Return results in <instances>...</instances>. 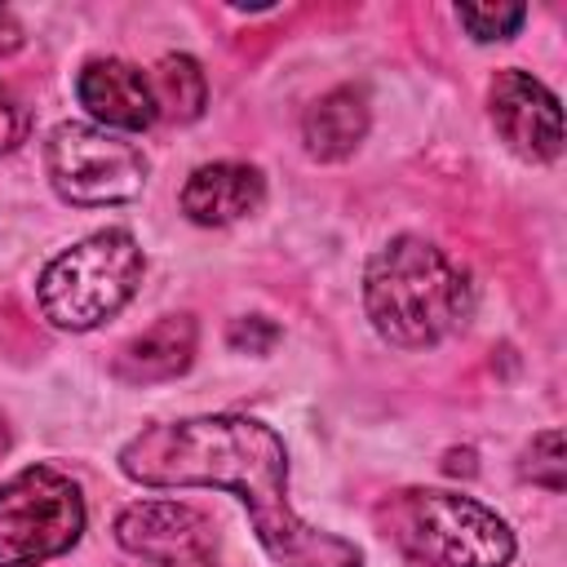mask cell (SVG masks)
I'll return each mask as SVG.
<instances>
[{
	"label": "cell",
	"mask_w": 567,
	"mask_h": 567,
	"mask_svg": "<svg viewBox=\"0 0 567 567\" xmlns=\"http://www.w3.org/2000/svg\"><path fill=\"white\" fill-rule=\"evenodd\" d=\"M368 133V97L350 84L323 93L301 115V142L315 159H346Z\"/></svg>",
	"instance_id": "cell-12"
},
{
	"label": "cell",
	"mask_w": 567,
	"mask_h": 567,
	"mask_svg": "<svg viewBox=\"0 0 567 567\" xmlns=\"http://www.w3.org/2000/svg\"><path fill=\"white\" fill-rule=\"evenodd\" d=\"M18 44H22V27H18V18L9 9H0V58L13 53Z\"/></svg>",
	"instance_id": "cell-18"
},
{
	"label": "cell",
	"mask_w": 567,
	"mask_h": 567,
	"mask_svg": "<svg viewBox=\"0 0 567 567\" xmlns=\"http://www.w3.org/2000/svg\"><path fill=\"white\" fill-rule=\"evenodd\" d=\"M190 359H195V319L190 315H164L159 323H151L142 337H133L120 350L115 372L124 381H133V385L137 381L151 385V381L182 377L190 368Z\"/></svg>",
	"instance_id": "cell-11"
},
{
	"label": "cell",
	"mask_w": 567,
	"mask_h": 567,
	"mask_svg": "<svg viewBox=\"0 0 567 567\" xmlns=\"http://www.w3.org/2000/svg\"><path fill=\"white\" fill-rule=\"evenodd\" d=\"M75 93H80V106L93 120H102L106 128L142 133V128H151L159 120L155 93H151V75H142L124 58H93V62H84L80 75H75Z\"/></svg>",
	"instance_id": "cell-9"
},
{
	"label": "cell",
	"mask_w": 567,
	"mask_h": 567,
	"mask_svg": "<svg viewBox=\"0 0 567 567\" xmlns=\"http://www.w3.org/2000/svg\"><path fill=\"white\" fill-rule=\"evenodd\" d=\"M377 527L421 567H505L514 558L509 523L461 492H390L377 505Z\"/></svg>",
	"instance_id": "cell-3"
},
{
	"label": "cell",
	"mask_w": 567,
	"mask_h": 567,
	"mask_svg": "<svg viewBox=\"0 0 567 567\" xmlns=\"http://www.w3.org/2000/svg\"><path fill=\"white\" fill-rule=\"evenodd\" d=\"M115 540L151 567H208L217 549V527L195 505L137 501L115 514Z\"/></svg>",
	"instance_id": "cell-7"
},
{
	"label": "cell",
	"mask_w": 567,
	"mask_h": 567,
	"mask_svg": "<svg viewBox=\"0 0 567 567\" xmlns=\"http://www.w3.org/2000/svg\"><path fill=\"white\" fill-rule=\"evenodd\" d=\"M151 93H155V111H159L164 120L186 124V120H199V115H204L208 80H204V71H199L195 58L168 53V58L155 66V75H151Z\"/></svg>",
	"instance_id": "cell-13"
},
{
	"label": "cell",
	"mask_w": 567,
	"mask_h": 567,
	"mask_svg": "<svg viewBox=\"0 0 567 567\" xmlns=\"http://www.w3.org/2000/svg\"><path fill=\"white\" fill-rule=\"evenodd\" d=\"M523 474L532 483H540L545 492H563V430H540L532 439Z\"/></svg>",
	"instance_id": "cell-15"
},
{
	"label": "cell",
	"mask_w": 567,
	"mask_h": 567,
	"mask_svg": "<svg viewBox=\"0 0 567 567\" xmlns=\"http://www.w3.org/2000/svg\"><path fill=\"white\" fill-rule=\"evenodd\" d=\"M456 18L474 40L487 44V40H509L523 27L527 9L523 4H456Z\"/></svg>",
	"instance_id": "cell-14"
},
{
	"label": "cell",
	"mask_w": 567,
	"mask_h": 567,
	"mask_svg": "<svg viewBox=\"0 0 567 567\" xmlns=\"http://www.w3.org/2000/svg\"><path fill=\"white\" fill-rule=\"evenodd\" d=\"M487 111H492V124L496 133L505 137V146L532 164H545V159H558L563 151V111H558V97L527 71L509 66V71H496L492 84H487Z\"/></svg>",
	"instance_id": "cell-8"
},
{
	"label": "cell",
	"mask_w": 567,
	"mask_h": 567,
	"mask_svg": "<svg viewBox=\"0 0 567 567\" xmlns=\"http://www.w3.org/2000/svg\"><path fill=\"white\" fill-rule=\"evenodd\" d=\"M146 257L137 248V239L128 230H97L80 244H71L66 252H58L40 284V310L49 323L66 328V332H89L97 323H106L111 315H120L137 284H142Z\"/></svg>",
	"instance_id": "cell-4"
},
{
	"label": "cell",
	"mask_w": 567,
	"mask_h": 567,
	"mask_svg": "<svg viewBox=\"0 0 567 567\" xmlns=\"http://www.w3.org/2000/svg\"><path fill=\"white\" fill-rule=\"evenodd\" d=\"M226 341H230L235 350H248V354H266V350L279 341V328H275L270 319L252 315V319H235V323H230V332H226Z\"/></svg>",
	"instance_id": "cell-17"
},
{
	"label": "cell",
	"mask_w": 567,
	"mask_h": 567,
	"mask_svg": "<svg viewBox=\"0 0 567 567\" xmlns=\"http://www.w3.org/2000/svg\"><path fill=\"white\" fill-rule=\"evenodd\" d=\"M84 532V496L53 465H27L0 483V567H40Z\"/></svg>",
	"instance_id": "cell-5"
},
{
	"label": "cell",
	"mask_w": 567,
	"mask_h": 567,
	"mask_svg": "<svg viewBox=\"0 0 567 567\" xmlns=\"http://www.w3.org/2000/svg\"><path fill=\"white\" fill-rule=\"evenodd\" d=\"M261 199H266L261 173L239 159L199 164L182 186V213L195 226H230V221L257 213Z\"/></svg>",
	"instance_id": "cell-10"
},
{
	"label": "cell",
	"mask_w": 567,
	"mask_h": 567,
	"mask_svg": "<svg viewBox=\"0 0 567 567\" xmlns=\"http://www.w3.org/2000/svg\"><path fill=\"white\" fill-rule=\"evenodd\" d=\"M27 133H31V111H27V102H22L9 84H0V155L18 151V146L27 142Z\"/></svg>",
	"instance_id": "cell-16"
},
{
	"label": "cell",
	"mask_w": 567,
	"mask_h": 567,
	"mask_svg": "<svg viewBox=\"0 0 567 567\" xmlns=\"http://www.w3.org/2000/svg\"><path fill=\"white\" fill-rule=\"evenodd\" d=\"M363 310L381 341L425 350L470 319L474 284L439 244L399 235L363 270Z\"/></svg>",
	"instance_id": "cell-2"
},
{
	"label": "cell",
	"mask_w": 567,
	"mask_h": 567,
	"mask_svg": "<svg viewBox=\"0 0 567 567\" xmlns=\"http://www.w3.org/2000/svg\"><path fill=\"white\" fill-rule=\"evenodd\" d=\"M120 474L142 487H226L244 501L261 549L279 567H363V549L310 527L288 505L284 439L239 412L146 425L120 447Z\"/></svg>",
	"instance_id": "cell-1"
},
{
	"label": "cell",
	"mask_w": 567,
	"mask_h": 567,
	"mask_svg": "<svg viewBox=\"0 0 567 567\" xmlns=\"http://www.w3.org/2000/svg\"><path fill=\"white\" fill-rule=\"evenodd\" d=\"M44 173L66 204L106 208L142 195L146 155L97 124H58L44 142Z\"/></svg>",
	"instance_id": "cell-6"
}]
</instances>
